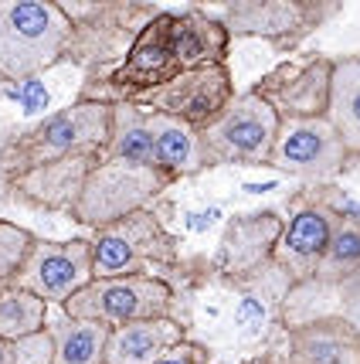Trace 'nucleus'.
Instances as JSON below:
<instances>
[{
    "instance_id": "obj_29",
    "label": "nucleus",
    "mask_w": 360,
    "mask_h": 364,
    "mask_svg": "<svg viewBox=\"0 0 360 364\" xmlns=\"http://www.w3.org/2000/svg\"><path fill=\"white\" fill-rule=\"evenodd\" d=\"M241 364H279L276 361V348L268 350V354H262V358H251V361H241Z\"/></svg>"
},
{
    "instance_id": "obj_26",
    "label": "nucleus",
    "mask_w": 360,
    "mask_h": 364,
    "mask_svg": "<svg viewBox=\"0 0 360 364\" xmlns=\"http://www.w3.org/2000/svg\"><path fill=\"white\" fill-rule=\"evenodd\" d=\"M34 242H38V235L31 228H21V225L0 218V293L17 286L21 272L31 259Z\"/></svg>"
},
{
    "instance_id": "obj_18",
    "label": "nucleus",
    "mask_w": 360,
    "mask_h": 364,
    "mask_svg": "<svg viewBox=\"0 0 360 364\" xmlns=\"http://www.w3.org/2000/svg\"><path fill=\"white\" fill-rule=\"evenodd\" d=\"M320 317H340L360 333V272L354 279H344L337 286H320V283L293 286V293L285 300V310H282L285 331Z\"/></svg>"
},
{
    "instance_id": "obj_4",
    "label": "nucleus",
    "mask_w": 360,
    "mask_h": 364,
    "mask_svg": "<svg viewBox=\"0 0 360 364\" xmlns=\"http://www.w3.org/2000/svg\"><path fill=\"white\" fill-rule=\"evenodd\" d=\"M75 24L62 0H0V79L24 82L65 62Z\"/></svg>"
},
{
    "instance_id": "obj_13",
    "label": "nucleus",
    "mask_w": 360,
    "mask_h": 364,
    "mask_svg": "<svg viewBox=\"0 0 360 364\" xmlns=\"http://www.w3.org/2000/svg\"><path fill=\"white\" fill-rule=\"evenodd\" d=\"M235 99V85H231V68L228 62L221 65H201L190 68L184 75H177L157 92L140 95L133 106H140L146 112H157L167 119H177L184 127L204 129L211 127L221 116V109Z\"/></svg>"
},
{
    "instance_id": "obj_3",
    "label": "nucleus",
    "mask_w": 360,
    "mask_h": 364,
    "mask_svg": "<svg viewBox=\"0 0 360 364\" xmlns=\"http://www.w3.org/2000/svg\"><path fill=\"white\" fill-rule=\"evenodd\" d=\"M65 14L75 24V38L65 55L82 68V82H102L126 62L140 31L160 17V4L136 0H62Z\"/></svg>"
},
{
    "instance_id": "obj_16",
    "label": "nucleus",
    "mask_w": 360,
    "mask_h": 364,
    "mask_svg": "<svg viewBox=\"0 0 360 364\" xmlns=\"http://www.w3.org/2000/svg\"><path fill=\"white\" fill-rule=\"evenodd\" d=\"M99 157L102 154H79V157H65L58 164L38 167L28 177L14 181L11 188H4V194L21 201V205L41 208V211H65L72 218L85 181L99 167Z\"/></svg>"
},
{
    "instance_id": "obj_28",
    "label": "nucleus",
    "mask_w": 360,
    "mask_h": 364,
    "mask_svg": "<svg viewBox=\"0 0 360 364\" xmlns=\"http://www.w3.org/2000/svg\"><path fill=\"white\" fill-rule=\"evenodd\" d=\"M157 364H214L211 350L197 344V341H180L173 350H167Z\"/></svg>"
},
{
    "instance_id": "obj_23",
    "label": "nucleus",
    "mask_w": 360,
    "mask_h": 364,
    "mask_svg": "<svg viewBox=\"0 0 360 364\" xmlns=\"http://www.w3.org/2000/svg\"><path fill=\"white\" fill-rule=\"evenodd\" d=\"M112 160H126V164H140V167H157V154H153V129H150V112L140 106L119 102L116 106V127H112V140L102 150Z\"/></svg>"
},
{
    "instance_id": "obj_30",
    "label": "nucleus",
    "mask_w": 360,
    "mask_h": 364,
    "mask_svg": "<svg viewBox=\"0 0 360 364\" xmlns=\"http://www.w3.org/2000/svg\"><path fill=\"white\" fill-rule=\"evenodd\" d=\"M0 364H11V344L0 341Z\"/></svg>"
},
{
    "instance_id": "obj_14",
    "label": "nucleus",
    "mask_w": 360,
    "mask_h": 364,
    "mask_svg": "<svg viewBox=\"0 0 360 364\" xmlns=\"http://www.w3.org/2000/svg\"><path fill=\"white\" fill-rule=\"evenodd\" d=\"M92 279V238H68V242L38 238L17 286L41 296L48 306H65Z\"/></svg>"
},
{
    "instance_id": "obj_21",
    "label": "nucleus",
    "mask_w": 360,
    "mask_h": 364,
    "mask_svg": "<svg viewBox=\"0 0 360 364\" xmlns=\"http://www.w3.org/2000/svg\"><path fill=\"white\" fill-rule=\"evenodd\" d=\"M48 333L55 341V364H106L109 327L95 320L68 317L62 306H51Z\"/></svg>"
},
{
    "instance_id": "obj_25",
    "label": "nucleus",
    "mask_w": 360,
    "mask_h": 364,
    "mask_svg": "<svg viewBox=\"0 0 360 364\" xmlns=\"http://www.w3.org/2000/svg\"><path fill=\"white\" fill-rule=\"evenodd\" d=\"M360 272V211L350 208L344 215V222L337 228V235L329 242L327 259L320 262V269L310 283L320 286H337L344 279H354Z\"/></svg>"
},
{
    "instance_id": "obj_17",
    "label": "nucleus",
    "mask_w": 360,
    "mask_h": 364,
    "mask_svg": "<svg viewBox=\"0 0 360 364\" xmlns=\"http://www.w3.org/2000/svg\"><path fill=\"white\" fill-rule=\"evenodd\" d=\"M279 364H360V333L340 317L289 327L276 348Z\"/></svg>"
},
{
    "instance_id": "obj_7",
    "label": "nucleus",
    "mask_w": 360,
    "mask_h": 364,
    "mask_svg": "<svg viewBox=\"0 0 360 364\" xmlns=\"http://www.w3.org/2000/svg\"><path fill=\"white\" fill-rule=\"evenodd\" d=\"M344 194L333 188H302L289 205V218L282 228V238L276 245L272 262L279 266L293 286L310 283L320 269V262L327 259L329 242L337 235V228L344 222V215L354 205H340Z\"/></svg>"
},
{
    "instance_id": "obj_15",
    "label": "nucleus",
    "mask_w": 360,
    "mask_h": 364,
    "mask_svg": "<svg viewBox=\"0 0 360 364\" xmlns=\"http://www.w3.org/2000/svg\"><path fill=\"white\" fill-rule=\"evenodd\" d=\"M282 228H285V218L272 208L235 215L224 225L218 245L211 252L214 272L228 276V279H241V276H251L262 266H268L282 238Z\"/></svg>"
},
{
    "instance_id": "obj_10",
    "label": "nucleus",
    "mask_w": 360,
    "mask_h": 364,
    "mask_svg": "<svg viewBox=\"0 0 360 364\" xmlns=\"http://www.w3.org/2000/svg\"><path fill=\"white\" fill-rule=\"evenodd\" d=\"M173 303L177 293L160 276H109V279H92L62 310L68 317L95 320L109 331H119L140 320L173 317Z\"/></svg>"
},
{
    "instance_id": "obj_11",
    "label": "nucleus",
    "mask_w": 360,
    "mask_h": 364,
    "mask_svg": "<svg viewBox=\"0 0 360 364\" xmlns=\"http://www.w3.org/2000/svg\"><path fill=\"white\" fill-rule=\"evenodd\" d=\"M354 154L340 140L337 127L323 119H282L279 140L272 150V171L296 177L302 188H329L347 167Z\"/></svg>"
},
{
    "instance_id": "obj_12",
    "label": "nucleus",
    "mask_w": 360,
    "mask_h": 364,
    "mask_svg": "<svg viewBox=\"0 0 360 364\" xmlns=\"http://www.w3.org/2000/svg\"><path fill=\"white\" fill-rule=\"evenodd\" d=\"M333 68L337 58L323 51L285 58L272 65L251 85V92L266 99L279 119H323L329 116V99H333Z\"/></svg>"
},
{
    "instance_id": "obj_8",
    "label": "nucleus",
    "mask_w": 360,
    "mask_h": 364,
    "mask_svg": "<svg viewBox=\"0 0 360 364\" xmlns=\"http://www.w3.org/2000/svg\"><path fill=\"white\" fill-rule=\"evenodd\" d=\"M173 181L167 174H160L153 167H140V164H126V160H112V157H99L75 211H72V222L82 228H106V225L129 218L136 211H146L150 201H157L163 191L170 188Z\"/></svg>"
},
{
    "instance_id": "obj_6",
    "label": "nucleus",
    "mask_w": 360,
    "mask_h": 364,
    "mask_svg": "<svg viewBox=\"0 0 360 364\" xmlns=\"http://www.w3.org/2000/svg\"><path fill=\"white\" fill-rule=\"evenodd\" d=\"M201 7L218 17L231 38H255L276 51H296L344 11L337 0H228Z\"/></svg>"
},
{
    "instance_id": "obj_24",
    "label": "nucleus",
    "mask_w": 360,
    "mask_h": 364,
    "mask_svg": "<svg viewBox=\"0 0 360 364\" xmlns=\"http://www.w3.org/2000/svg\"><path fill=\"white\" fill-rule=\"evenodd\" d=\"M48 317H51V306L28 289L14 286L0 293V341L14 344L31 333L48 331Z\"/></svg>"
},
{
    "instance_id": "obj_19",
    "label": "nucleus",
    "mask_w": 360,
    "mask_h": 364,
    "mask_svg": "<svg viewBox=\"0 0 360 364\" xmlns=\"http://www.w3.org/2000/svg\"><path fill=\"white\" fill-rule=\"evenodd\" d=\"M180 341H187V331L173 317L140 320L109 333L106 364H157Z\"/></svg>"
},
{
    "instance_id": "obj_1",
    "label": "nucleus",
    "mask_w": 360,
    "mask_h": 364,
    "mask_svg": "<svg viewBox=\"0 0 360 364\" xmlns=\"http://www.w3.org/2000/svg\"><path fill=\"white\" fill-rule=\"evenodd\" d=\"M167 283L177 293L173 320L211 350L214 364H241L279 348L285 337L282 310L293 279L268 262L251 276L228 279L211 266V255H187Z\"/></svg>"
},
{
    "instance_id": "obj_20",
    "label": "nucleus",
    "mask_w": 360,
    "mask_h": 364,
    "mask_svg": "<svg viewBox=\"0 0 360 364\" xmlns=\"http://www.w3.org/2000/svg\"><path fill=\"white\" fill-rule=\"evenodd\" d=\"M150 129H153V154H157L160 174H167L173 184L184 177H197L204 171H211L201 129L184 127V123L157 116V112H150Z\"/></svg>"
},
{
    "instance_id": "obj_5",
    "label": "nucleus",
    "mask_w": 360,
    "mask_h": 364,
    "mask_svg": "<svg viewBox=\"0 0 360 364\" xmlns=\"http://www.w3.org/2000/svg\"><path fill=\"white\" fill-rule=\"evenodd\" d=\"M180 255V238L157 218V211H136L129 218L92 232V269L95 279L109 276H160L170 279Z\"/></svg>"
},
{
    "instance_id": "obj_9",
    "label": "nucleus",
    "mask_w": 360,
    "mask_h": 364,
    "mask_svg": "<svg viewBox=\"0 0 360 364\" xmlns=\"http://www.w3.org/2000/svg\"><path fill=\"white\" fill-rule=\"evenodd\" d=\"M282 119L266 99L251 92H235V99L221 109V116L211 127L201 129L204 154H207V167H228V164H241V167H268L272 164V150L279 140Z\"/></svg>"
},
{
    "instance_id": "obj_27",
    "label": "nucleus",
    "mask_w": 360,
    "mask_h": 364,
    "mask_svg": "<svg viewBox=\"0 0 360 364\" xmlns=\"http://www.w3.org/2000/svg\"><path fill=\"white\" fill-rule=\"evenodd\" d=\"M11 364H55V341L51 333H31L11 344Z\"/></svg>"
},
{
    "instance_id": "obj_22",
    "label": "nucleus",
    "mask_w": 360,
    "mask_h": 364,
    "mask_svg": "<svg viewBox=\"0 0 360 364\" xmlns=\"http://www.w3.org/2000/svg\"><path fill=\"white\" fill-rule=\"evenodd\" d=\"M329 123L337 127L347 150L360 160V51L337 58L333 68V99H329Z\"/></svg>"
},
{
    "instance_id": "obj_2",
    "label": "nucleus",
    "mask_w": 360,
    "mask_h": 364,
    "mask_svg": "<svg viewBox=\"0 0 360 364\" xmlns=\"http://www.w3.org/2000/svg\"><path fill=\"white\" fill-rule=\"evenodd\" d=\"M116 106L75 99L72 106L38 119L34 127L7 136L0 146V188H11L14 181L28 177L38 167L58 164L79 154H102L112 140Z\"/></svg>"
}]
</instances>
